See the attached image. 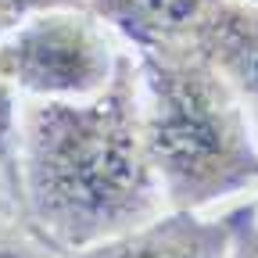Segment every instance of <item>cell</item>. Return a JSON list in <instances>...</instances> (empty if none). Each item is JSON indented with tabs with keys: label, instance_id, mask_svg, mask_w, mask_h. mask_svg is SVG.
Segmentation results:
<instances>
[{
	"label": "cell",
	"instance_id": "obj_2",
	"mask_svg": "<svg viewBox=\"0 0 258 258\" xmlns=\"http://www.w3.org/2000/svg\"><path fill=\"white\" fill-rule=\"evenodd\" d=\"M144 86L147 154L169 212H201L258 183V137L240 97L186 40L129 50Z\"/></svg>",
	"mask_w": 258,
	"mask_h": 258
},
{
	"label": "cell",
	"instance_id": "obj_6",
	"mask_svg": "<svg viewBox=\"0 0 258 258\" xmlns=\"http://www.w3.org/2000/svg\"><path fill=\"white\" fill-rule=\"evenodd\" d=\"M108 29H115L129 47H154L179 40L201 0H83Z\"/></svg>",
	"mask_w": 258,
	"mask_h": 258
},
{
	"label": "cell",
	"instance_id": "obj_10",
	"mask_svg": "<svg viewBox=\"0 0 258 258\" xmlns=\"http://www.w3.org/2000/svg\"><path fill=\"white\" fill-rule=\"evenodd\" d=\"M15 165H4L0 169V219L8 212H15Z\"/></svg>",
	"mask_w": 258,
	"mask_h": 258
},
{
	"label": "cell",
	"instance_id": "obj_9",
	"mask_svg": "<svg viewBox=\"0 0 258 258\" xmlns=\"http://www.w3.org/2000/svg\"><path fill=\"white\" fill-rule=\"evenodd\" d=\"M83 0H0V36L8 29H15L22 18L40 15V11H54V8H79Z\"/></svg>",
	"mask_w": 258,
	"mask_h": 258
},
{
	"label": "cell",
	"instance_id": "obj_11",
	"mask_svg": "<svg viewBox=\"0 0 258 258\" xmlns=\"http://www.w3.org/2000/svg\"><path fill=\"white\" fill-rule=\"evenodd\" d=\"M254 190H258V183H254ZM254 208H258V198H254Z\"/></svg>",
	"mask_w": 258,
	"mask_h": 258
},
{
	"label": "cell",
	"instance_id": "obj_7",
	"mask_svg": "<svg viewBox=\"0 0 258 258\" xmlns=\"http://www.w3.org/2000/svg\"><path fill=\"white\" fill-rule=\"evenodd\" d=\"M0 258H69V254L57 251L47 237H40L15 208L0 219Z\"/></svg>",
	"mask_w": 258,
	"mask_h": 258
},
{
	"label": "cell",
	"instance_id": "obj_5",
	"mask_svg": "<svg viewBox=\"0 0 258 258\" xmlns=\"http://www.w3.org/2000/svg\"><path fill=\"white\" fill-rule=\"evenodd\" d=\"M230 219L226 212H165L133 233L72 251L69 258H226Z\"/></svg>",
	"mask_w": 258,
	"mask_h": 258
},
{
	"label": "cell",
	"instance_id": "obj_3",
	"mask_svg": "<svg viewBox=\"0 0 258 258\" xmlns=\"http://www.w3.org/2000/svg\"><path fill=\"white\" fill-rule=\"evenodd\" d=\"M122 47L93 11L54 8L22 18L0 36V72L25 97L76 101L104 90Z\"/></svg>",
	"mask_w": 258,
	"mask_h": 258
},
{
	"label": "cell",
	"instance_id": "obj_4",
	"mask_svg": "<svg viewBox=\"0 0 258 258\" xmlns=\"http://www.w3.org/2000/svg\"><path fill=\"white\" fill-rule=\"evenodd\" d=\"M179 40L230 83L258 137V0H201Z\"/></svg>",
	"mask_w": 258,
	"mask_h": 258
},
{
	"label": "cell",
	"instance_id": "obj_8",
	"mask_svg": "<svg viewBox=\"0 0 258 258\" xmlns=\"http://www.w3.org/2000/svg\"><path fill=\"white\" fill-rule=\"evenodd\" d=\"M226 219H230L226 258H258V208H254V201L226 208Z\"/></svg>",
	"mask_w": 258,
	"mask_h": 258
},
{
	"label": "cell",
	"instance_id": "obj_1",
	"mask_svg": "<svg viewBox=\"0 0 258 258\" xmlns=\"http://www.w3.org/2000/svg\"><path fill=\"white\" fill-rule=\"evenodd\" d=\"M18 215L72 254L165 215L144 137V86L129 50L93 97H29L15 122Z\"/></svg>",
	"mask_w": 258,
	"mask_h": 258
}]
</instances>
